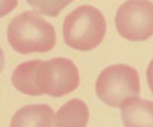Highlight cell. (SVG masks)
Returning a JSON list of instances; mask_svg holds the SVG:
<instances>
[{"label": "cell", "instance_id": "5b68a950", "mask_svg": "<svg viewBox=\"0 0 153 127\" xmlns=\"http://www.w3.org/2000/svg\"><path fill=\"white\" fill-rule=\"evenodd\" d=\"M116 28L129 42H144L153 36V3L126 0L116 13Z\"/></svg>", "mask_w": 153, "mask_h": 127}, {"label": "cell", "instance_id": "7c38bea8", "mask_svg": "<svg viewBox=\"0 0 153 127\" xmlns=\"http://www.w3.org/2000/svg\"><path fill=\"white\" fill-rule=\"evenodd\" d=\"M146 82H148V86L153 94V59L148 64V68H146Z\"/></svg>", "mask_w": 153, "mask_h": 127}, {"label": "cell", "instance_id": "9c48e42d", "mask_svg": "<svg viewBox=\"0 0 153 127\" xmlns=\"http://www.w3.org/2000/svg\"><path fill=\"white\" fill-rule=\"evenodd\" d=\"M40 60L34 59L20 63L13 70L11 82L12 86L19 91L28 96H40V91L36 87V71L39 67Z\"/></svg>", "mask_w": 153, "mask_h": 127}, {"label": "cell", "instance_id": "ba28073f", "mask_svg": "<svg viewBox=\"0 0 153 127\" xmlns=\"http://www.w3.org/2000/svg\"><path fill=\"white\" fill-rule=\"evenodd\" d=\"M89 107L81 99L66 102L54 114V127H87Z\"/></svg>", "mask_w": 153, "mask_h": 127}, {"label": "cell", "instance_id": "8fae6325", "mask_svg": "<svg viewBox=\"0 0 153 127\" xmlns=\"http://www.w3.org/2000/svg\"><path fill=\"white\" fill-rule=\"evenodd\" d=\"M18 5V0H0V18L7 16Z\"/></svg>", "mask_w": 153, "mask_h": 127}, {"label": "cell", "instance_id": "52a82bcc", "mask_svg": "<svg viewBox=\"0 0 153 127\" xmlns=\"http://www.w3.org/2000/svg\"><path fill=\"white\" fill-rule=\"evenodd\" d=\"M54 114L48 104H26L12 115L10 127H54Z\"/></svg>", "mask_w": 153, "mask_h": 127}, {"label": "cell", "instance_id": "4fadbf2b", "mask_svg": "<svg viewBox=\"0 0 153 127\" xmlns=\"http://www.w3.org/2000/svg\"><path fill=\"white\" fill-rule=\"evenodd\" d=\"M4 66H5V56H4L3 48L0 47V74H1L3 70H4Z\"/></svg>", "mask_w": 153, "mask_h": 127}, {"label": "cell", "instance_id": "277c9868", "mask_svg": "<svg viewBox=\"0 0 153 127\" xmlns=\"http://www.w3.org/2000/svg\"><path fill=\"white\" fill-rule=\"evenodd\" d=\"M79 86V72L75 63L67 58L40 60L36 71V87L42 95L61 98Z\"/></svg>", "mask_w": 153, "mask_h": 127}, {"label": "cell", "instance_id": "30bf717a", "mask_svg": "<svg viewBox=\"0 0 153 127\" xmlns=\"http://www.w3.org/2000/svg\"><path fill=\"white\" fill-rule=\"evenodd\" d=\"M34 11L45 16H58L63 8H66L74 0H26Z\"/></svg>", "mask_w": 153, "mask_h": 127}, {"label": "cell", "instance_id": "8992f818", "mask_svg": "<svg viewBox=\"0 0 153 127\" xmlns=\"http://www.w3.org/2000/svg\"><path fill=\"white\" fill-rule=\"evenodd\" d=\"M120 109L125 127H153V102L133 96L125 99Z\"/></svg>", "mask_w": 153, "mask_h": 127}, {"label": "cell", "instance_id": "6da1fadb", "mask_svg": "<svg viewBox=\"0 0 153 127\" xmlns=\"http://www.w3.org/2000/svg\"><path fill=\"white\" fill-rule=\"evenodd\" d=\"M7 40L20 55L43 54L55 47L56 34L53 24L32 10L19 13L10 21Z\"/></svg>", "mask_w": 153, "mask_h": 127}, {"label": "cell", "instance_id": "3957f363", "mask_svg": "<svg viewBox=\"0 0 153 127\" xmlns=\"http://www.w3.org/2000/svg\"><path fill=\"white\" fill-rule=\"evenodd\" d=\"M97 96L110 107H121L128 98L138 96L140 76L136 68L128 64H113L98 75L95 82Z\"/></svg>", "mask_w": 153, "mask_h": 127}, {"label": "cell", "instance_id": "7a4b0ae2", "mask_svg": "<svg viewBox=\"0 0 153 127\" xmlns=\"http://www.w3.org/2000/svg\"><path fill=\"white\" fill-rule=\"evenodd\" d=\"M106 34V20L98 8L79 5L65 18L63 39L70 48L90 51L102 43Z\"/></svg>", "mask_w": 153, "mask_h": 127}]
</instances>
